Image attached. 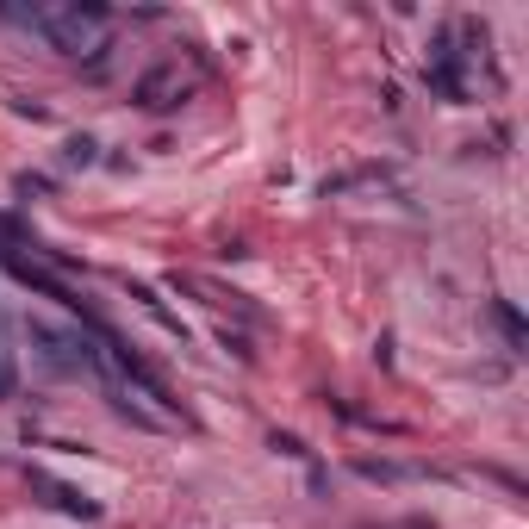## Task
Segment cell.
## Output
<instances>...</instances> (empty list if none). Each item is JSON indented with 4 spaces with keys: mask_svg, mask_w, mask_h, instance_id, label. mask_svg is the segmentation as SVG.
Returning a JSON list of instances; mask_svg holds the SVG:
<instances>
[{
    "mask_svg": "<svg viewBox=\"0 0 529 529\" xmlns=\"http://www.w3.org/2000/svg\"><path fill=\"white\" fill-rule=\"evenodd\" d=\"M32 25L57 44L69 50V57H81V50H100L106 44V13L100 7H69V13H32Z\"/></svg>",
    "mask_w": 529,
    "mask_h": 529,
    "instance_id": "obj_1",
    "label": "cell"
},
{
    "mask_svg": "<svg viewBox=\"0 0 529 529\" xmlns=\"http://www.w3.org/2000/svg\"><path fill=\"white\" fill-rule=\"evenodd\" d=\"M7 268L19 274L25 287H38V293H50V299H63V305H81V299L69 293V281H57V274H50V268H38V262H25V256H7Z\"/></svg>",
    "mask_w": 529,
    "mask_h": 529,
    "instance_id": "obj_2",
    "label": "cell"
}]
</instances>
